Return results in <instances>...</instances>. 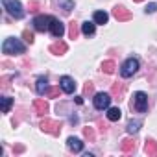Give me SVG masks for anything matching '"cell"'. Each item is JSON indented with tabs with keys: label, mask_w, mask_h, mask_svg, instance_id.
Listing matches in <instances>:
<instances>
[{
	"label": "cell",
	"mask_w": 157,
	"mask_h": 157,
	"mask_svg": "<svg viewBox=\"0 0 157 157\" xmlns=\"http://www.w3.org/2000/svg\"><path fill=\"white\" fill-rule=\"evenodd\" d=\"M24 52H26V46H24V43L21 39H17V37L4 39V43H2V54H6V56H17V54H24Z\"/></svg>",
	"instance_id": "cell-1"
},
{
	"label": "cell",
	"mask_w": 157,
	"mask_h": 157,
	"mask_svg": "<svg viewBox=\"0 0 157 157\" xmlns=\"http://www.w3.org/2000/svg\"><path fill=\"white\" fill-rule=\"evenodd\" d=\"M2 6L13 19H22L24 17V10H22V4L19 0H2Z\"/></svg>",
	"instance_id": "cell-2"
},
{
	"label": "cell",
	"mask_w": 157,
	"mask_h": 157,
	"mask_svg": "<svg viewBox=\"0 0 157 157\" xmlns=\"http://www.w3.org/2000/svg\"><path fill=\"white\" fill-rule=\"evenodd\" d=\"M131 109L139 111V113H146L148 111V94L139 91L133 94V102H131Z\"/></svg>",
	"instance_id": "cell-3"
},
{
	"label": "cell",
	"mask_w": 157,
	"mask_h": 157,
	"mask_svg": "<svg viewBox=\"0 0 157 157\" xmlns=\"http://www.w3.org/2000/svg\"><path fill=\"white\" fill-rule=\"evenodd\" d=\"M137 70H139V59H137V57H129V59H126V61L122 63V67H120V76H122V78H131Z\"/></svg>",
	"instance_id": "cell-4"
},
{
	"label": "cell",
	"mask_w": 157,
	"mask_h": 157,
	"mask_svg": "<svg viewBox=\"0 0 157 157\" xmlns=\"http://www.w3.org/2000/svg\"><path fill=\"white\" fill-rule=\"evenodd\" d=\"M39 128L44 131V133H50V135H59L61 133V124L56 122V120H50V118H43Z\"/></svg>",
	"instance_id": "cell-5"
},
{
	"label": "cell",
	"mask_w": 157,
	"mask_h": 157,
	"mask_svg": "<svg viewBox=\"0 0 157 157\" xmlns=\"http://www.w3.org/2000/svg\"><path fill=\"white\" fill-rule=\"evenodd\" d=\"M93 104H94V107H96L98 111H104V109L109 107V104H111V96H109L107 93H96L94 98H93Z\"/></svg>",
	"instance_id": "cell-6"
},
{
	"label": "cell",
	"mask_w": 157,
	"mask_h": 157,
	"mask_svg": "<svg viewBox=\"0 0 157 157\" xmlns=\"http://www.w3.org/2000/svg\"><path fill=\"white\" fill-rule=\"evenodd\" d=\"M52 19H54V17H50V15H39V17H35V21H33L35 30H37V32H46V30H50Z\"/></svg>",
	"instance_id": "cell-7"
},
{
	"label": "cell",
	"mask_w": 157,
	"mask_h": 157,
	"mask_svg": "<svg viewBox=\"0 0 157 157\" xmlns=\"http://www.w3.org/2000/svg\"><path fill=\"white\" fill-rule=\"evenodd\" d=\"M113 17L118 22H126V21H131V11L126 10L124 6H115L113 8Z\"/></svg>",
	"instance_id": "cell-8"
},
{
	"label": "cell",
	"mask_w": 157,
	"mask_h": 157,
	"mask_svg": "<svg viewBox=\"0 0 157 157\" xmlns=\"http://www.w3.org/2000/svg\"><path fill=\"white\" fill-rule=\"evenodd\" d=\"M59 87H61V91H63V93L72 94V93L76 91V82L72 80L70 76H63L61 80H59Z\"/></svg>",
	"instance_id": "cell-9"
},
{
	"label": "cell",
	"mask_w": 157,
	"mask_h": 157,
	"mask_svg": "<svg viewBox=\"0 0 157 157\" xmlns=\"http://www.w3.org/2000/svg\"><path fill=\"white\" fill-rule=\"evenodd\" d=\"M67 148H68L72 153H82V151H83V142L78 139V137H68V139H67Z\"/></svg>",
	"instance_id": "cell-10"
},
{
	"label": "cell",
	"mask_w": 157,
	"mask_h": 157,
	"mask_svg": "<svg viewBox=\"0 0 157 157\" xmlns=\"http://www.w3.org/2000/svg\"><path fill=\"white\" fill-rule=\"evenodd\" d=\"M50 32H52V35H54L56 39H61V37H63V33H65V24H63L61 21H57V19H52Z\"/></svg>",
	"instance_id": "cell-11"
},
{
	"label": "cell",
	"mask_w": 157,
	"mask_h": 157,
	"mask_svg": "<svg viewBox=\"0 0 157 157\" xmlns=\"http://www.w3.org/2000/svg\"><path fill=\"white\" fill-rule=\"evenodd\" d=\"M67 43H63V41H57V43H54V44H50V52L54 54V56H63L65 52H67Z\"/></svg>",
	"instance_id": "cell-12"
},
{
	"label": "cell",
	"mask_w": 157,
	"mask_h": 157,
	"mask_svg": "<svg viewBox=\"0 0 157 157\" xmlns=\"http://www.w3.org/2000/svg\"><path fill=\"white\" fill-rule=\"evenodd\" d=\"M33 107H35V111H37V115H39V117H44V115L48 113V109H50V107H48V104H46L44 100H41V98L33 102Z\"/></svg>",
	"instance_id": "cell-13"
},
{
	"label": "cell",
	"mask_w": 157,
	"mask_h": 157,
	"mask_svg": "<svg viewBox=\"0 0 157 157\" xmlns=\"http://www.w3.org/2000/svg\"><path fill=\"white\" fill-rule=\"evenodd\" d=\"M35 89H37V94H41V96L48 93V82H46L44 76L37 78V85H35Z\"/></svg>",
	"instance_id": "cell-14"
},
{
	"label": "cell",
	"mask_w": 157,
	"mask_h": 157,
	"mask_svg": "<svg viewBox=\"0 0 157 157\" xmlns=\"http://www.w3.org/2000/svg\"><path fill=\"white\" fill-rule=\"evenodd\" d=\"M94 32H96V22H83L82 24V33L83 35H87V37H91V35H94Z\"/></svg>",
	"instance_id": "cell-15"
},
{
	"label": "cell",
	"mask_w": 157,
	"mask_h": 157,
	"mask_svg": "<svg viewBox=\"0 0 157 157\" xmlns=\"http://www.w3.org/2000/svg\"><path fill=\"white\" fill-rule=\"evenodd\" d=\"M120 117H122V111H120L118 107H107V118H109L111 122L120 120Z\"/></svg>",
	"instance_id": "cell-16"
},
{
	"label": "cell",
	"mask_w": 157,
	"mask_h": 157,
	"mask_svg": "<svg viewBox=\"0 0 157 157\" xmlns=\"http://www.w3.org/2000/svg\"><path fill=\"white\" fill-rule=\"evenodd\" d=\"M144 153H148V155H157V142L151 140V139H148L146 144H144Z\"/></svg>",
	"instance_id": "cell-17"
},
{
	"label": "cell",
	"mask_w": 157,
	"mask_h": 157,
	"mask_svg": "<svg viewBox=\"0 0 157 157\" xmlns=\"http://www.w3.org/2000/svg\"><path fill=\"white\" fill-rule=\"evenodd\" d=\"M94 22L96 24H107V21H109V15L105 13V11H94Z\"/></svg>",
	"instance_id": "cell-18"
},
{
	"label": "cell",
	"mask_w": 157,
	"mask_h": 157,
	"mask_svg": "<svg viewBox=\"0 0 157 157\" xmlns=\"http://www.w3.org/2000/svg\"><path fill=\"white\" fill-rule=\"evenodd\" d=\"M120 148H122L124 153H129V151L135 150V140H133V139H124L122 144H120Z\"/></svg>",
	"instance_id": "cell-19"
},
{
	"label": "cell",
	"mask_w": 157,
	"mask_h": 157,
	"mask_svg": "<svg viewBox=\"0 0 157 157\" xmlns=\"http://www.w3.org/2000/svg\"><path fill=\"white\" fill-rule=\"evenodd\" d=\"M140 126H142V122L140 120H129L128 122V126H126V129H128V133H137L139 129H140Z\"/></svg>",
	"instance_id": "cell-20"
},
{
	"label": "cell",
	"mask_w": 157,
	"mask_h": 157,
	"mask_svg": "<svg viewBox=\"0 0 157 157\" xmlns=\"http://www.w3.org/2000/svg\"><path fill=\"white\" fill-rule=\"evenodd\" d=\"M0 104H2V113H10V109H11V105H13V98L2 96V98H0Z\"/></svg>",
	"instance_id": "cell-21"
},
{
	"label": "cell",
	"mask_w": 157,
	"mask_h": 157,
	"mask_svg": "<svg viewBox=\"0 0 157 157\" xmlns=\"http://www.w3.org/2000/svg\"><path fill=\"white\" fill-rule=\"evenodd\" d=\"M57 4L61 6V10L65 13H70L74 10V0H57Z\"/></svg>",
	"instance_id": "cell-22"
},
{
	"label": "cell",
	"mask_w": 157,
	"mask_h": 157,
	"mask_svg": "<svg viewBox=\"0 0 157 157\" xmlns=\"http://www.w3.org/2000/svg\"><path fill=\"white\" fill-rule=\"evenodd\" d=\"M115 68H117V65H115V61H111V59H107V61L102 63V70H104L105 74H113Z\"/></svg>",
	"instance_id": "cell-23"
},
{
	"label": "cell",
	"mask_w": 157,
	"mask_h": 157,
	"mask_svg": "<svg viewBox=\"0 0 157 157\" xmlns=\"http://www.w3.org/2000/svg\"><path fill=\"white\" fill-rule=\"evenodd\" d=\"M83 135H85V139H87L89 142H94V140H96V133H94L93 128H83Z\"/></svg>",
	"instance_id": "cell-24"
},
{
	"label": "cell",
	"mask_w": 157,
	"mask_h": 157,
	"mask_svg": "<svg viewBox=\"0 0 157 157\" xmlns=\"http://www.w3.org/2000/svg\"><path fill=\"white\" fill-rule=\"evenodd\" d=\"M111 93H113V96L120 98V96H122V93H124V85H122V83H115V85H113V91H111Z\"/></svg>",
	"instance_id": "cell-25"
},
{
	"label": "cell",
	"mask_w": 157,
	"mask_h": 157,
	"mask_svg": "<svg viewBox=\"0 0 157 157\" xmlns=\"http://www.w3.org/2000/svg\"><path fill=\"white\" fill-rule=\"evenodd\" d=\"M68 35H70V39H76L78 37V24L76 22H70L68 24Z\"/></svg>",
	"instance_id": "cell-26"
},
{
	"label": "cell",
	"mask_w": 157,
	"mask_h": 157,
	"mask_svg": "<svg viewBox=\"0 0 157 157\" xmlns=\"http://www.w3.org/2000/svg\"><path fill=\"white\" fill-rule=\"evenodd\" d=\"M93 93H94V87H93V83H91V82H87V83H85V87H83V98L91 96Z\"/></svg>",
	"instance_id": "cell-27"
},
{
	"label": "cell",
	"mask_w": 157,
	"mask_h": 157,
	"mask_svg": "<svg viewBox=\"0 0 157 157\" xmlns=\"http://www.w3.org/2000/svg\"><path fill=\"white\" fill-rule=\"evenodd\" d=\"M22 37H24V41H26V43H30V44H32V43L35 41V39H33V33H32L30 30H26V32L22 33Z\"/></svg>",
	"instance_id": "cell-28"
},
{
	"label": "cell",
	"mask_w": 157,
	"mask_h": 157,
	"mask_svg": "<svg viewBox=\"0 0 157 157\" xmlns=\"http://www.w3.org/2000/svg\"><path fill=\"white\" fill-rule=\"evenodd\" d=\"M46 94H48V98H56V96L59 94V87H50Z\"/></svg>",
	"instance_id": "cell-29"
},
{
	"label": "cell",
	"mask_w": 157,
	"mask_h": 157,
	"mask_svg": "<svg viewBox=\"0 0 157 157\" xmlns=\"http://www.w3.org/2000/svg\"><path fill=\"white\" fill-rule=\"evenodd\" d=\"M144 11H146V13H155V11H157V4H155V2H153V4H148Z\"/></svg>",
	"instance_id": "cell-30"
},
{
	"label": "cell",
	"mask_w": 157,
	"mask_h": 157,
	"mask_svg": "<svg viewBox=\"0 0 157 157\" xmlns=\"http://www.w3.org/2000/svg\"><path fill=\"white\" fill-rule=\"evenodd\" d=\"M24 151V146L22 144H15L13 146V153H22Z\"/></svg>",
	"instance_id": "cell-31"
},
{
	"label": "cell",
	"mask_w": 157,
	"mask_h": 157,
	"mask_svg": "<svg viewBox=\"0 0 157 157\" xmlns=\"http://www.w3.org/2000/svg\"><path fill=\"white\" fill-rule=\"evenodd\" d=\"M76 104L82 105V104H83V96H76Z\"/></svg>",
	"instance_id": "cell-32"
},
{
	"label": "cell",
	"mask_w": 157,
	"mask_h": 157,
	"mask_svg": "<svg viewBox=\"0 0 157 157\" xmlns=\"http://www.w3.org/2000/svg\"><path fill=\"white\" fill-rule=\"evenodd\" d=\"M30 8H32L30 11H35V10H37V2H32V4H30Z\"/></svg>",
	"instance_id": "cell-33"
},
{
	"label": "cell",
	"mask_w": 157,
	"mask_h": 157,
	"mask_svg": "<svg viewBox=\"0 0 157 157\" xmlns=\"http://www.w3.org/2000/svg\"><path fill=\"white\" fill-rule=\"evenodd\" d=\"M133 2H142V0H133Z\"/></svg>",
	"instance_id": "cell-34"
}]
</instances>
